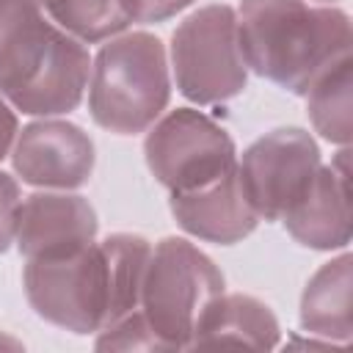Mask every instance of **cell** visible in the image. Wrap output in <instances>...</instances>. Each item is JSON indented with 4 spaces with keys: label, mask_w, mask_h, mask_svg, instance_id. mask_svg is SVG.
<instances>
[{
    "label": "cell",
    "mask_w": 353,
    "mask_h": 353,
    "mask_svg": "<svg viewBox=\"0 0 353 353\" xmlns=\"http://www.w3.org/2000/svg\"><path fill=\"white\" fill-rule=\"evenodd\" d=\"M143 157L152 176L171 193L199 190L237 168L232 135L207 113L176 108L149 127Z\"/></svg>",
    "instance_id": "cell-7"
},
{
    "label": "cell",
    "mask_w": 353,
    "mask_h": 353,
    "mask_svg": "<svg viewBox=\"0 0 353 353\" xmlns=\"http://www.w3.org/2000/svg\"><path fill=\"white\" fill-rule=\"evenodd\" d=\"M44 14L83 44L108 41L127 30L121 0H39Z\"/></svg>",
    "instance_id": "cell-16"
},
{
    "label": "cell",
    "mask_w": 353,
    "mask_h": 353,
    "mask_svg": "<svg viewBox=\"0 0 353 353\" xmlns=\"http://www.w3.org/2000/svg\"><path fill=\"white\" fill-rule=\"evenodd\" d=\"M218 265L185 237H163L152 245L138 309L165 350L190 347L196 320L223 292Z\"/></svg>",
    "instance_id": "cell-5"
},
{
    "label": "cell",
    "mask_w": 353,
    "mask_h": 353,
    "mask_svg": "<svg viewBox=\"0 0 353 353\" xmlns=\"http://www.w3.org/2000/svg\"><path fill=\"white\" fill-rule=\"evenodd\" d=\"M30 3H39V0H30Z\"/></svg>",
    "instance_id": "cell-23"
},
{
    "label": "cell",
    "mask_w": 353,
    "mask_h": 353,
    "mask_svg": "<svg viewBox=\"0 0 353 353\" xmlns=\"http://www.w3.org/2000/svg\"><path fill=\"white\" fill-rule=\"evenodd\" d=\"M317 3H325V6H331V3H334V0H317Z\"/></svg>",
    "instance_id": "cell-22"
},
{
    "label": "cell",
    "mask_w": 353,
    "mask_h": 353,
    "mask_svg": "<svg viewBox=\"0 0 353 353\" xmlns=\"http://www.w3.org/2000/svg\"><path fill=\"white\" fill-rule=\"evenodd\" d=\"M22 193L11 174L0 171V254L8 251V245L17 237V221H19Z\"/></svg>",
    "instance_id": "cell-18"
},
{
    "label": "cell",
    "mask_w": 353,
    "mask_h": 353,
    "mask_svg": "<svg viewBox=\"0 0 353 353\" xmlns=\"http://www.w3.org/2000/svg\"><path fill=\"white\" fill-rule=\"evenodd\" d=\"M193 0H121V8L130 22L149 25V22H165V19L176 17Z\"/></svg>",
    "instance_id": "cell-19"
},
{
    "label": "cell",
    "mask_w": 353,
    "mask_h": 353,
    "mask_svg": "<svg viewBox=\"0 0 353 353\" xmlns=\"http://www.w3.org/2000/svg\"><path fill=\"white\" fill-rule=\"evenodd\" d=\"M11 163L28 185L44 190H74L91 179L97 152L83 127L41 116L17 132Z\"/></svg>",
    "instance_id": "cell-9"
},
{
    "label": "cell",
    "mask_w": 353,
    "mask_h": 353,
    "mask_svg": "<svg viewBox=\"0 0 353 353\" xmlns=\"http://www.w3.org/2000/svg\"><path fill=\"white\" fill-rule=\"evenodd\" d=\"M94 347L97 350H165V345L152 331V325L146 323L141 309H135V312L124 314L121 320L110 323L108 328H102Z\"/></svg>",
    "instance_id": "cell-17"
},
{
    "label": "cell",
    "mask_w": 353,
    "mask_h": 353,
    "mask_svg": "<svg viewBox=\"0 0 353 353\" xmlns=\"http://www.w3.org/2000/svg\"><path fill=\"white\" fill-rule=\"evenodd\" d=\"M350 55L334 61L303 94L306 113L312 127L331 143L347 146L353 135V110H350Z\"/></svg>",
    "instance_id": "cell-15"
},
{
    "label": "cell",
    "mask_w": 353,
    "mask_h": 353,
    "mask_svg": "<svg viewBox=\"0 0 353 353\" xmlns=\"http://www.w3.org/2000/svg\"><path fill=\"white\" fill-rule=\"evenodd\" d=\"M347 146L336 163L320 165L306 193L281 215L284 229L306 248L336 251L350 243V188H347Z\"/></svg>",
    "instance_id": "cell-11"
},
{
    "label": "cell",
    "mask_w": 353,
    "mask_h": 353,
    "mask_svg": "<svg viewBox=\"0 0 353 353\" xmlns=\"http://www.w3.org/2000/svg\"><path fill=\"white\" fill-rule=\"evenodd\" d=\"M240 52L251 72L303 97L342 55H350V17L309 0H243Z\"/></svg>",
    "instance_id": "cell-3"
},
{
    "label": "cell",
    "mask_w": 353,
    "mask_h": 353,
    "mask_svg": "<svg viewBox=\"0 0 353 353\" xmlns=\"http://www.w3.org/2000/svg\"><path fill=\"white\" fill-rule=\"evenodd\" d=\"M279 320L268 303L243 292H221L196 320L190 347L243 345L270 350L279 345Z\"/></svg>",
    "instance_id": "cell-13"
},
{
    "label": "cell",
    "mask_w": 353,
    "mask_h": 353,
    "mask_svg": "<svg viewBox=\"0 0 353 353\" xmlns=\"http://www.w3.org/2000/svg\"><path fill=\"white\" fill-rule=\"evenodd\" d=\"M0 350H22V342L8 334H0Z\"/></svg>",
    "instance_id": "cell-21"
},
{
    "label": "cell",
    "mask_w": 353,
    "mask_h": 353,
    "mask_svg": "<svg viewBox=\"0 0 353 353\" xmlns=\"http://www.w3.org/2000/svg\"><path fill=\"white\" fill-rule=\"evenodd\" d=\"M97 212L88 199L69 190H39L22 199L17 248L30 259H61L97 240Z\"/></svg>",
    "instance_id": "cell-10"
},
{
    "label": "cell",
    "mask_w": 353,
    "mask_h": 353,
    "mask_svg": "<svg viewBox=\"0 0 353 353\" xmlns=\"http://www.w3.org/2000/svg\"><path fill=\"white\" fill-rule=\"evenodd\" d=\"M168 97L171 77L165 47L146 30L108 39L91 61L88 110L108 132H146L163 116Z\"/></svg>",
    "instance_id": "cell-4"
},
{
    "label": "cell",
    "mask_w": 353,
    "mask_h": 353,
    "mask_svg": "<svg viewBox=\"0 0 353 353\" xmlns=\"http://www.w3.org/2000/svg\"><path fill=\"white\" fill-rule=\"evenodd\" d=\"M17 132H19L17 110L0 97V160H6L11 154L14 141H17Z\"/></svg>",
    "instance_id": "cell-20"
},
{
    "label": "cell",
    "mask_w": 353,
    "mask_h": 353,
    "mask_svg": "<svg viewBox=\"0 0 353 353\" xmlns=\"http://www.w3.org/2000/svg\"><path fill=\"white\" fill-rule=\"evenodd\" d=\"M320 165V149L306 130L279 127L243 152L237 160V179L259 221H281L306 193Z\"/></svg>",
    "instance_id": "cell-8"
},
{
    "label": "cell",
    "mask_w": 353,
    "mask_h": 353,
    "mask_svg": "<svg viewBox=\"0 0 353 353\" xmlns=\"http://www.w3.org/2000/svg\"><path fill=\"white\" fill-rule=\"evenodd\" d=\"M152 243L116 232L61 259H30L22 270L28 303L72 334H99L138 309Z\"/></svg>",
    "instance_id": "cell-1"
},
{
    "label": "cell",
    "mask_w": 353,
    "mask_h": 353,
    "mask_svg": "<svg viewBox=\"0 0 353 353\" xmlns=\"http://www.w3.org/2000/svg\"><path fill=\"white\" fill-rule=\"evenodd\" d=\"M91 55L39 3L0 0V97L28 116H61L80 105Z\"/></svg>",
    "instance_id": "cell-2"
},
{
    "label": "cell",
    "mask_w": 353,
    "mask_h": 353,
    "mask_svg": "<svg viewBox=\"0 0 353 353\" xmlns=\"http://www.w3.org/2000/svg\"><path fill=\"white\" fill-rule=\"evenodd\" d=\"M171 69L182 97L218 105L243 94L248 66L240 52L237 11L212 3L185 17L171 36Z\"/></svg>",
    "instance_id": "cell-6"
},
{
    "label": "cell",
    "mask_w": 353,
    "mask_h": 353,
    "mask_svg": "<svg viewBox=\"0 0 353 353\" xmlns=\"http://www.w3.org/2000/svg\"><path fill=\"white\" fill-rule=\"evenodd\" d=\"M171 215L188 234L218 245L240 243L259 223L256 212L243 196L237 168L199 190L171 193Z\"/></svg>",
    "instance_id": "cell-12"
},
{
    "label": "cell",
    "mask_w": 353,
    "mask_h": 353,
    "mask_svg": "<svg viewBox=\"0 0 353 353\" xmlns=\"http://www.w3.org/2000/svg\"><path fill=\"white\" fill-rule=\"evenodd\" d=\"M353 256L345 251L331 262L320 265L301 295V325L312 336L325 342L347 345L353 336L350 320V287H353Z\"/></svg>",
    "instance_id": "cell-14"
}]
</instances>
